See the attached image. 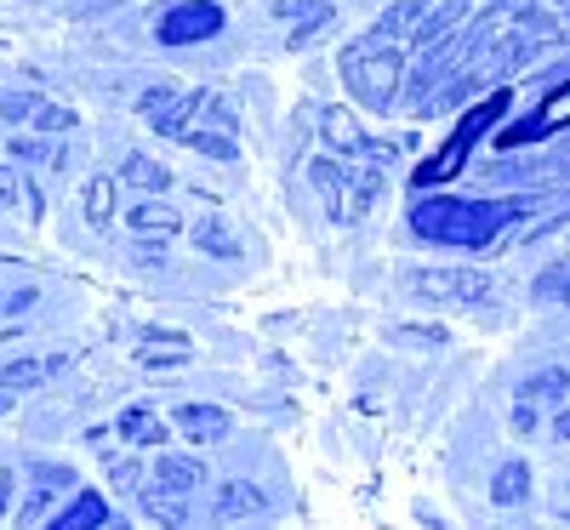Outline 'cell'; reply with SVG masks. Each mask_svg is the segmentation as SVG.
I'll return each mask as SVG.
<instances>
[{
  "label": "cell",
  "instance_id": "cell-1",
  "mask_svg": "<svg viewBox=\"0 0 570 530\" xmlns=\"http://www.w3.org/2000/svg\"><path fill=\"white\" fill-rule=\"evenodd\" d=\"M525 212V200L508 195V200H416L411 206V228L422 239H434V246H462V252H485L491 239Z\"/></svg>",
  "mask_w": 570,
  "mask_h": 530
},
{
  "label": "cell",
  "instance_id": "cell-2",
  "mask_svg": "<svg viewBox=\"0 0 570 530\" xmlns=\"http://www.w3.org/2000/svg\"><path fill=\"white\" fill-rule=\"evenodd\" d=\"M337 69H343V86L354 91V98H360L371 115H389L394 98H400L405 52H400V40H389V35H376V29H371V35H360V40L343 46Z\"/></svg>",
  "mask_w": 570,
  "mask_h": 530
},
{
  "label": "cell",
  "instance_id": "cell-3",
  "mask_svg": "<svg viewBox=\"0 0 570 530\" xmlns=\"http://www.w3.org/2000/svg\"><path fill=\"white\" fill-rule=\"evenodd\" d=\"M405 292L416 303H434V308H485L497 297V285L480 268H411Z\"/></svg>",
  "mask_w": 570,
  "mask_h": 530
},
{
  "label": "cell",
  "instance_id": "cell-4",
  "mask_svg": "<svg viewBox=\"0 0 570 530\" xmlns=\"http://www.w3.org/2000/svg\"><path fill=\"white\" fill-rule=\"evenodd\" d=\"M502 109H508V91H491V98H485L480 109H473V115H462V126L451 131V143H445V149H440L434 160H428V166H416V188L456 177V171H462V160H468V149H473V143H480V137H485V126H491V120H497Z\"/></svg>",
  "mask_w": 570,
  "mask_h": 530
},
{
  "label": "cell",
  "instance_id": "cell-5",
  "mask_svg": "<svg viewBox=\"0 0 570 530\" xmlns=\"http://www.w3.org/2000/svg\"><path fill=\"white\" fill-rule=\"evenodd\" d=\"M0 120L35 126V131H69L75 126V109L40 98V91H7V86H0Z\"/></svg>",
  "mask_w": 570,
  "mask_h": 530
},
{
  "label": "cell",
  "instance_id": "cell-6",
  "mask_svg": "<svg viewBox=\"0 0 570 530\" xmlns=\"http://www.w3.org/2000/svg\"><path fill=\"white\" fill-rule=\"evenodd\" d=\"M223 29V7H212V0H183V7H171L160 18V40L166 46H195V40H212Z\"/></svg>",
  "mask_w": 570,
  "mask_h": 530
},
{
  "label": "cell",
  "instance_id": "cell-7",
  "mask_svg": "<svg viewBox=\"0 0 570 530\" xmlns=\"http://www.w3.org/2000/svg\"><path fill=\"white\" fill-rule=\"evenodd\" d=\"M376 195H383V166H354L348 160V183H343V200L331 212V223H360L376 206Z\"/></svg>",
  "mask_w": 570,
  "mask_h": 530
},
{
  "label": "cell",
  "instance_id": "cell-8",
  "mask_svg": "<svg viewBox=\"0 0 570 530\" xmlns=\"http://www.w3.org/2000/svg\"><path fill=\"white\" fill-rule=\"evenodd\" d=\"M564 120H570V80L548 91V104H542V109H537L525 126H508V131H502V143H508V149H519V143H537V137L559 131Z\"/></svg>",
  "mask_w": 570,
  "mask_h": 530
},
{
  "label": "cell",
  "instance_id": "cell-9",
  "mask_svg": "<svg viewBox=\"0 0 570 530\" xmlns=\"http://www.w3.org/2000/svg\"><path fill=\"white\" fill-rule=\"evenodd\" d=\"M171 422L183 428V440H195V445H217V440H228V428H234V416L223 405H200V400L177 405Z\"/></svg>",
  "mask_w": 570,
  "mask_h": 530
},
{
  "label": "cell",
  "instance_id": "cell-10",
  "mask_svg": "<svg viewBox=\"0 0 570 530\" xmlns=\"http://www.w3.org/2000/svg\"><path fill=\"white\" fill-rule=\"evenodd\" d=\"M274 18L297 23L292 29V52H297V46H308L320 29H331V0H274Z\"/></svg>",
  "mask_w": 570,
  "mask_h": 530
},
{
  "label": "cell",
  "instance_id": "cell-11",
  "mask_svg": "<svg viewBox=\"0 0 570 530\" xmlns=\"http://www.w3.org/2000/svg\"><path fill=\"white\" fill-rule=\"evenodd\" d=\"M166 433H171V428H166V416H160L155 405H126V411H120V440L137 445V451H155Z\"/></svg>",
  "mask_w": 570,
  "mask_h": 530
},
{
  "label": "cell",
  "instance_id": "cell-12",
  "mask_svg": "<svg viewBox=\"0 0 570 530\" xmlns=\"http://www.w3.org/2000/svg\"><path fill=\"white\" fill-rule=\"evenodd\" d=\"M263 508H268V502H263V491H257V485H246V479H228V485H217V497H212L217 524L252 519V513H263Z\"/></svg>",
  "mask_w": 570,
  "mask_h": 530
},
{
  "label": "cell",
  "instance_id": "cell-13",
  "mask_svg": "<svg viewBox=\"0 0 570 530\" xmlns=\"http://www.w3.org/2000/svg\"><path fill=\"white\" fill-rule=\"evenodd\" d=\"M155 485L188 502V497H195V491L206 485V473H200V462H188V457H160V468H155Z\"/></svg>",
  "mask_w": 570,
  "mask_h": 530
},
{
  "label": "cell",
  "instance_id": "cell-14",
  "mask_svg": "<svg viewBox=\"0 0 570 530\" xmlns=\"http://www.w3.org/2000/svg\"><path fill=\"white\" fill-rule=\"evenodd\" d=\"M69 485H75V473H69V468L40 462V468H35V491H29V502H23V524H35V519H40V508L52 502L58 491H69Z\"/></svg>",
  "mask_w": 570,
  "mask_h": 530
},
{
  "label": "cell",
  "instance_id": "cell-15",
  "mask_svg": "<svg viewBox=\"0 0 570 530\" xmlns=\"http://www.w3.org/2000/svg\"><path fill=\"white\" fill-rule=\"evenodd\" d=\"M69 354H52V360H12V365H0V389H35V382H46L52 371H63Z\"/></svg>",
  "mask_w": 570,
  "mask_h": 530
},
{
  "label": "cell",
  "instance_id": "cell-16",
  "mask_svg": "<svg viewBox=\"0 0 570 530\" xmlns=\"http://www.w3.org/2000/svg\"><path fill=\"white\" fill-rule=\"evenodd\" d=\"M195 246L206 252V257H240V239L228 234V223H223V212H206L200 223H195Z\"/></svg>",
  "mask_w": 570,
  "mask_h": 530
},
{
  "label": "cell",
  "instance_id": "cell-17",
  "mask_svg": "<svg viewBox=\"0 0 570 530\" xmlns=\"http://www.w3.org/2000/svg\"><path fill=\"white\" fill-rule=\"evenodd\" d=\"M559 394H570V371H564V365L531 371L525 382H519V400H525V405H548V400H559Z\"/></svg>",
  "mask_w": 570,
  "mask_h": 530
},
{
  "label": "cell",
  "instance_id": "cell-18",
  "mask_svg": "<svg viewBox=\"0 0 570 530\" xmlns=\"http://www.w3.org/2000/svg\"><path fill=\"white\" fill-rule=\"evenodd\" d=\"M531 303H542V308H564V303H570V257H559V263H548V268L537 274Z\"/></svg>",
  "mask_w": 570,
  "mask_h": 530
},
{
  "label": "cell",
  "instance_id": "cell-19",
  "mask_svg": "<svg viewBox=\"0 0 570 530\" xmlns=\"http://www.w3.org/2000/svg\"><path fill=\"white\" fill-rule=\"evenodd\" d=\"M142 343H149V349H142V365H183L188 354H195V349H188V336L183 331H142Z\"/></svg>",
  "mask_w": 570,
  "mask_h": 530
},
{
  "label": "cell",
  "instance_id": "cell-20",
  "mask_svg": "<svg viewBox=\"0 0 570 530\" xmlns=\"http://www.w3.org/2000/svg\"><path fill=\"white\" fill-rule=\"evenodd\" d=\"M525 497H531V468H525V462L497 468V479H491V502H497V508H513V502H525Z\"/></svg>",
  "mask_w": 570,
  "mask_h": 530
},
{
  "label": "cell",
  "instance_id": "cell-21",
  "mask_svg": "<svg viewBox=\"0 0 570 530\" xmlns=\"http://www.w3.org/2000/svg\"><path fill=\"white\" fill-rule=\"evenodd\" d=\"M52 530H104V497L98 491H80L69 502V513L52 519Z\"/></svg>",
  "mask_w": 570,
  "mask_h": 530
},
{
  "label": "cell",
  "instance_id": "cell-22",
  "mask_svg": "<svg viewBox=\"0 0 570 530\" xmlns=\"http://www.w3.org/2000/svg\"><path fill=\"white\" fill-rule=\"evenodd\" d=\"M0 212H40V195H35V183L18 177V166H0Z\"/></svg>",
  "mask_w": 570,
  "mask_h": 530
},
{
  "label": "cell",
  "instance_id": "cell-23",
  "mask_svg": "<svg viewBox=\"0 0 570 530\" xmlns=\"http://www.w3.org/2000/svg\"><path fill=\"white\" fill-rule=\"evenodd\" d=\"M325 143H331V149H343V155H365V149H371V137H365L343 109H331V115H325Z\"/></svg>",
  "mask_w": 570,
  "mask_h": 530
},
{
  "label": "cell",
  "instance_id": "cell-24",
  "mask_svg": "<svg viewBox=\"0 0 570 530\" xmlns=\"http://www.w3.org/2000/svg\"><path fill=\"white\" fill-rule=\"evenodd\" d=\"M126 223H131L137 234H160V239H166V234H177V212H171V206H160V200L131 206V212H126Z\"/></svg>",
  "mask_w": 570,
  "mask_h": 530
},
{
  "label": "cell",
  "instance_id": "cell-25",
  "mask_svg": "<svg viewBox=\"0 0 570 530\" xmlns=\"http://www.w3.org/2000/svg\"><path fill=\"white\" fill-rule=\"evenodd\" d=\"M86 217L98 223V228L115 223V177H91L86 183Z\"/></svg>",
  "mask_w": 570,
  "mask_h": 530
},
{
  "label": "cell",
  "instance_id": "cell-26",
  "mask_svg": "<svg viewBox=\"0 0 570 530\" xmlns=\"http://www.w3.org/2000/svg\"><path fill=\"white\" fill-rule=\"evenodd\" d=\"M142 508H149L166 530H183V519H188L183 497H171V491H160V485H155V491H142Z\"/></svg>",
  "mask_w": 570,
  "mask_h": 530
},
{
  "label": "cell",
  "instance_id": "cell-27",
  "mask_svg": "<svg viewBox=\"0 0 570 530\" xmlns=\"http://www.w3.org/2000/svg\"><path fill=\"white\" fill-rule=\"evenodd\" d=\"M120 177H126V183H137V188H166V183H171V171H166V166H155L149 155H126Z\"/></svg>",
  "mask_w": 570,
  "mask_h": 530
},
{
  "label": "cell",
  "instance_id": "cell-28",
  "mask_svg": "<svg viewBox=\"0 0 570 530\" xmlns=\"http://www.w3.org/2000/svg\"><path fill=\"white\" fill-rule=\"evenodd\" d=\"M188 149H200V155H212V160H223V166H234V155H240L228 131H195V137H188Z\"/></svg>",
  "mask_w": 570,
  "mask_h": 530
},
{
  "label": "cell",
  "instance_id": "cell-29",
  "mask_svg": "<svg viewBox=\"0 0 570 530\" xmlns=\"http://www.w3.org/2000/svg\"><path fill=\"white\" fill-rule=\"evenodd\" d=\"M389 343H416V349H440V343H445V331H440V325H394V331H389Z\"/></svg>",
  "mask_w": 570,
  "mask_h": 530
},
{
  "label": "cell",
  "instance_id": "cell-30",
  "mask_svg": "<svg viewBox=\"0 0 570 530\" xmlns=\"http://www.w3.org/2000/svg\"><path fill=\"white\" fill-rule=\"evenodd\" d=\"M109 479H115L120 491H142V468L131 457H109Z\"/></svg>",
  "mask_w": 570,
  "mask_h": 530
},
{
  "label": "cell",
  "instance_id": "cell-31",
  "mask_svg": "<svg viewBox=\"0 0 570 530\" xmlns=\"http://www.w3.org/2000/svg\"><path fill=\"white\" fill-rule=\"evenodd\" d=\"M537 428V405H525V400H513V433L525 440V433Z\"/></svg>",
  "mask_w": 570,
  "mask_h": 530
},
{
  "label": "cell",
  "instance_id": "cell-32",
  "mask_svg": "<svg viewBox=\"0 0 570 530\" xmlns=\"http://www.w3.org/2000/svg\"><path fill=\"white\" fill-rule=\"evenodd\" d=\"M12 160H46V149L35 137H12Z\"/></svg>",
  "mask_w": 570,
  "mask_h": 530
},
{
  "label": "cell",
  "instance_id": "cell-33",
  "mask_svg": "<svg viewBox=\"0 0 570 530\" xmlns=\"http://www.w3.org/2000/svg\"><path fill=\"white\" fill-rule=\"evenodd\" d=\"M12 485H18V473H12V468H0V513L12 508Z\"/></svg>",
  "mask_w": 570,
  "mask_h": 530
},
{
  "label": "cell",
  "instance_id": "cell-34",
  "mask_svg": "<svg viewBox=\"0 0 570 530\" xmlns=\"http://www.w3.org/2000/svg\"><path fill=\"white\" fill-rule=\"evenodd\" d=\"M137 263H149V268L166 263V239H160V246H137Z\"/></svg>",
  "mask_w": 570,
  "mask_h": 530
},
{
  "label": "cell",
  "instance_id": "cell-35",
  "mask_svg": "<svg viewBox=\"0 0 570 530\" xmlns=\"http://www.w3.org/2000/svg\"><path fill=\"white\" fill-rule=\"evenodd\" d=\"M553 440H570V405L553 416Z\"/></svg>",
  "mask_w": 570,
  "mask_h": 530
},
{
  "label": "cell",
  "instance_id": "cell-36",
  "mask_svg": "<svg viewBox=\"0 0 570 530\" xmlns=\"http://www.w3.org/2000/svg\"><path fill=\"white\" fill-rule=\"evenodd\" d=\"M491 7H502V0H473V12H491Z\"/></svg>",
  "mask_w": 570,
  "mask_h": 530
},
{
  "label": "cell",
  "instance_id": "cell-37",
  "mask_svg": "<svg viewBox=\"0 0 570 530\" xmlns=\"http://www.w3.org/2000/svg\"><path fill=\"white\" fill-rule=\"evenodd\" d=\"M7 411H12V394H7V389H0V416H7Z\"/></svg>",
  "mask_w": 570,
  "mask_h": 530
},
{
  "label": "cell",
  "instance_id": "cell-38",
  "mask_svg": "<svg viewBox=\"0 0 570 530\" xmlns=\"http://www.w3.org/2000/svg\"><path fill=\"white\" fill-rule=\"evenodd\" d=\"M0 308H7V303H0Z\"/></svg>",
  "mask_w": 570,
  "mask_h": 530
}]
</instances>
